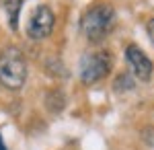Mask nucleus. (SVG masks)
Returning a JSON list of instances; mask_svg holds the SVG:
<instances>
[{
  "mask_svg": "<svg viewBox=\"0 0 154 150\" xmlns=\"http://www.w3.org/2000/svg\"><path fill=\"white\" fill-rule=\"evenodd\" d=\"M27 80V60L17 45H6L0 52V82L8 91L23 89Z\"/></svg>",
  "mask_w": 154,
  "mask_h": 150,
  "instance_id": "1",
  "label": "nucleus"
},
{
  "mask_svg": "<svg viewBox=\"0 0 154 150\" xmlns=\"http://www.w3.org/2000/svg\"><path fill=\"white\" fill-rule=\"evenodd\" d=\"M113 23H115V11L107 4H95L84 12L80 27L91 43H99L111 33Z\"/></svg>",
  "mask_w": 154,
  "mask_h": 150,
  "instance_id": "2",
  "label": "nucleus"
},
{
  "mask_svg": "<svg viewBox=\"0 0 154 150\" xmlns=\"http://www.w3.org/2000/svg\"><path fill=\"white\" fill-rule=\"evenodd\" d=\"M111 66H113V58L109 52L105 49L91 52L80 62V80L84 84H95L111 72Z\"/></svg>",
  "mask_w": 154,
  "mask_h": 150,
  "instance_id": "3",
  "label": "nucleus"
},
{
  "mask_svg": "<svg viewBox=\"0 0 154 150\" xmlns=\"http://www.w3.org/2000/svg\"><path fill=\"white\" fill-rule=\"evenodd\" d=\"M54 23H56V17H54V12L49 6H37L33 14H31V19H29V23H27V35L31 37V39H45L51 35L54 31Z\"/></svg>",
  "mask_w": 154,
  "mask_h": 150,
  "instance_id": "4",
  "label": "nucleus"
},
{
  "mask_svg": "<svg viewBox=\"0 0 154 150\" xmlns=\"http://www.w3.org/2000/svg\"><path fill=\"white\" fill-rule=\"evenodd\" d=\"M125 60H128V64H130V68L136 78H140L144 82L150 80V76H152V62L138 45H128Z\"/></svg>",
  "mask_w": 154,
  "mask_h": 150,
  "instance_id": "5",
  "label": "nucleus"
},
{
  "mask_svg": "<svg viewBox=\"0 0 154 150\" xmlns=\"http://www.w3.org/2000/svg\"><path fill=\"white\" fill-rule=\"evenodd\" d=\"M2 6L6 12V19H8V27L12 31L19 29V12L23 6V0H2Z\"/></svg>",
  "mask_w": 154,
  "mask_h": 150,
  "instance_id": "6",
  "label": "nucleus"
},
{
  "mask_svg": "<svg viewBox=\"0 0 154 150\" xmlns=\"http://www.w3.org/2000/svg\"><path fill=\"white\" fill-rule=\"evenodd\" d=\"M134 86H136V82H134V78H131L130 74H119L117 80H115V91L117 92H128Z\"/></svg>",
  "mask_w": 154,
  "mask_h": 150,
  "instance_id": "7",
  "label": "nucleus"
},
{
  "mask_svg": "<svg viewBox=\"0 0 154 150\" xmlns=\"http://www.w3.org/2000/svg\"><path fill=\"white\" fill-rule=\"evenodd\" d=\"M146 31H148V37H150V41L154 43V19H150V21H148V25H146Z\"/></svg>",
  "mask_w": 154,
  "mask_h": 150,
  "instance_id": "8",
  "label": "nucleus"
},
{
  "mask_svg": "<svg viewBox=\"0 0 154 150\" xmlns=\"http://www.w3.org/2000/svg\"><path fill=\"white\" fill-rule=\"evenodd\" d=\"M0 150H6V146H4V142H2V136H0Z\"/></svg>",
  "mask_w": 154,
  "mask_h": 150,
  "instance_id": "9",
  "label": "nucleus"
}]
</instances>
